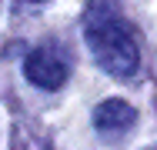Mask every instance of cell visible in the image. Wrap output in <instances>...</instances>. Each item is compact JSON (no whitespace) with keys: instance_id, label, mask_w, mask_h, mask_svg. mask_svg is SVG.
<instances>
[{"instance_id":"1","label":"cell","mask_w":157,"mask_h":150,"mask_svg":"<svg viewBox=\"0 0 157 150\" xmlns=\"http://www.w3.org/2000/svg\"><path fill=\"white\" fill-rule=\"evenodd\" d=\"M84 37L94 60L110 77H134L140 70V43L114 0H94L84 13Z\"/></svg>"},{"instance_id":"2","label":"cell","mask_w":157,"mask_h":150,"mask_svg":"<svg viewBox=\"0 0 157 150\" xmlns=\"http://www.w3.org/2000/svg\"><path fill=\"white\" fill-rule=\"evenodd\" d=\"M24 73L40 90H60L70 77V57L60 43H40L24 60Z\"/></svg>"},{"instance_id":"3","label":"cell","mask_w":157,"mask_h":150,"mask_svg":"<svg viewBox=\"0 0 157 150\" xmlns=\"http://www.w3.org/2000/svg\"><path fill=\"white\" fill-rule=\"evenodd\" d=\"M134 120H137V110L130 103H124V100H104L94 110V127L100 133H121Z\"/></svg>"},{"instance_id":"4","label":"cell","mask_w":157,"mask_h":150,"mask_svg":"<svg viewBox=\"0 0 157 150\" xmlns=\"http://www.w3.org/2000/svg\"><path fill=\"white\" fill-rule=\"evenodd\" d=\"M24 3H40V0H24Z\"/></svg>"}]
</instances>
